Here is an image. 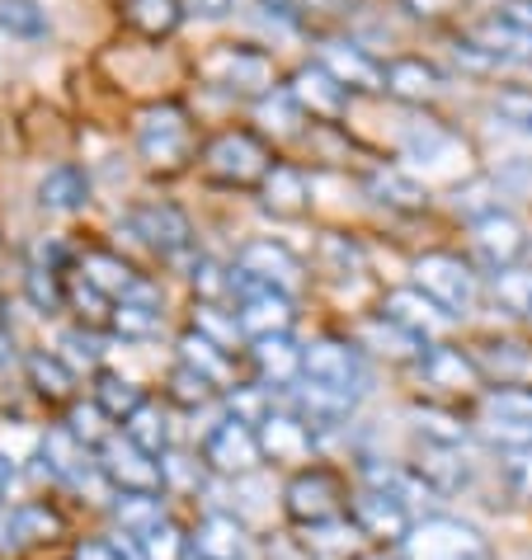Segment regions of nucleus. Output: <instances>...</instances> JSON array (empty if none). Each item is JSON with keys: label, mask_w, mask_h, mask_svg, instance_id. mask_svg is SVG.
I'll return each mask as SVG.
<instances>
[{"label": "nucleus", "mask_w": 532, "mask_h": 560, "mask_svg": "<svg viewBox=\"0 0 532 560\" xmlns=\"http://www.w3.org/2000/svg\"><path fill=\"white\" fill-rule=\"evenodd\" d=\"M405 560H495L490 537L476 523L452 518V513H429L415 518V527L401 541Z\"/></svg>", "instance_id": "nucleus-1"}, {"label": "nucleus", "mask_w": 532, "mask_h": 560, "mask_svg": "<svg viewBox=\"0 0 532 560\" xmlns=\"http://www.w3.org/2000/svg\"><path fill=\"white\" fill-rule=\"evenodd\" d=\"M194 122L184 104H151L142 118H137V155L161 170V175H175L194 161Z\"/></svg>", "instance_id": "nucleus-2"}, {"label": "nucleus", "mask_w": 532, "mask_h": 560, "mask_svg": "<svg viewBox=\"0 0 532 560\" xmlns=\"http://www.w3.org/2000/svg\"><path fill=\"white\" fill-rule=\"evenodd\" d=\"M269 147L259 142L255 132L245 128H231V132H217L208 147H203V175L227 184V189H255V184L269 179Z\"/></svg>", "instance_id": "nucleus-3"}, {"label": "nucleus", "mask_w": 532, "mask_h": 560, "mask_svg": "<svg viewBox=\"0 0 532 560\" xmlns=\"http://www.w3.org/2000/svg\"><path fill=\"white\" fill-rule=\"evenodd\" d=\"M198 75L222 90V95H241V100H264L274 90V61L259 48H245V43L212 48L198 61Z\"/></svg>", "instance_id": "nucleus-4"}, {"label": "nucleus", "mask_w": 532, "mask_h": 560, "mask_svg": "<svg viewBox=\"0 0 532 560\" xmlns=\"http://www.w3.org/2000/svg\"><path fill=\"white\" fill-rule=\"evenodd\" d=\"M284 504L292 513V523L302 527H331L344 518V509H349V494H344V480L335 471H325V466H307V471H297L284 490Z\"/></svg>", "instance_id": "nucleus-5"}, {"label": "nucleus", "mask_w": 532, "mask_h": 560, "mask_svg": "<svg viewBox=\"0 0 532 560\" xmlns=\"http://www.w3.org/2000/svg\"><path fill=\"white\" fill-rule=\"evenodd\" d=\"M415 288L429 302L443 306L448 316H466L476 306V273L458 255H443V250H429L415 259Z\"/></svg>", "instance_id": "nucleus-6"}, {"label": "nucleus", "mask_w": 532, "mask_h": 560, "mask_svg": "<svg viewBox=\"0 0 532 560\" xmlns=\"http://www.w3.org/2000/svg\"><path fill=\"white\" fill-rule=\"evenodd\" d=\"M302 382H321V386H335V392L363 396L368 363L349 339H311L302 349Z\"/></svg>", "instance_id": "nucleus-7"}, {"label": "nucleus", "mask_w": 532, "mask_h": 560, "mask_svg": "<svg viewBox=\"0 0 532 560\" xmlns=\"http://www.w3.org/2000/svg\"><path fill=\"white\" fill-rule=\"evenodd\" d=\"M203 462H208L217 476H236V480L250 476L264 462L259 429L245 424V419H236V415H227L222 424H212L208 439H203Z\"/></svg>", "instance_id": "nucleus-8"}, {"label": "nucleus", "mask_w": 532, "mask_h": 560, "mask_svg": "<svg viewBox=\"0 0 532 560\" xmlns=\"http://www.w3.org/2000/svg\"><path fill=\"white\" fill-rule=\"evenodd\" d=\"M231 283H259L292 298L302 288V259L278 241H245L236 255V269H231Z\"/></svg>", "instance_id": "nucleus-9"}, {"label": "nucleus", "mask_w": 532, "mask_h": 560, "mask_svg": "<svg viewBox=\"0 0 532 560\" xmlns=\"http://www.w3.org/2000/svg\"><path fill=\"white\" fill-rule=\"evenodd\" d=\"M231 292H241L236 302V320H241V335L250 339H274V335H288L292 330V298L278 288H259V283H231Z\"/></svg>", "instance_id": "nucleus-10"}, {"label": "nucleus", "mask_w": 532, "mask_h": 560, "mask_svg": "<svg viewBox=\"0 0 532 560\" xmlns=\"http://www.w3.org/2000/svg\"><path fill=\"white\" fill-rule=\"evenodd\" d=\"M100 471L114 480L118 490H161L165 486V462H155L147 447H137L128 433H114L100 447Z\"/></svg>", "instance_id": "nucleus-11"}, {"label": "nucleus", "mask_w": 532, "mask_h": 560, "mask_svg": "<svg viewBox=\"0 0 532 560\" xmlns=\"http://www.w3.org/2000/svg\"><path fill=\"white\" fill-rule=\"evenodd\" d=\"M528 250V236H523V222L509 212H481L472 222V255L485 264L490 273H505L519 264V255Z\"/></svg>", "instance_id": "nucleus-12"}, {"label": "nucleus", "mask_w": 532, "mask_h": 560, "mask_svg": "<svg viewBox=\"0 0 532 560\" xmlns=\"http://www.w3.org/2000/svg\"><path fill=\"white\" fill-rule=\"evenodd\" d=\"M128 231L142 245H151L155 255H180L194 245V226L175 203H142L128 217Z\"/></svg>", "instance_id": "nucleus-13"}, {"label": "nucleus", "mask_w": 532, "mask_h": 560, "mask_svg": "<svg viewBox=\"0 0 532 560\" xmlns=\"http://www.w3.org/2000/svg\"><path fill=\"white\" fill-rule=\"evenodd\" d=\"M354 523H358V533H368V537H378V541H405V533L415 527V509L410 504H401L396 494H386V490H363L354 500Z\"/></svg>", "instance_id": "nucleus-14"}, {"label": "nucleus", "mask_w": 532, "mask_h": 560, "mask_svg": "<svg viewBox=\"0 0 532 560\" xmlns=\"http://www.w3.org/2000/svg\"><path fill=\"white\" fill-rule=\"evenodd\" d=\"M382 316L391 325H401L405 335H415V339H429V335H438L452 320L448 311L438 306V302H429L419 288H391L386 298H382Z\"/></svg>", "instance_id": "nucleus-15"}, {"label": "nucleus", "mask_w": 532, "mask_h": 560, "mask_svg": "<svg viewBox=\"0 0 532 560\" xmlns=\"http://www.w3.org/2000/svg\"><path fill=\"white\" fill-rule=\"evenodd\" d=\"M288 95L297 100V108L311 118H339L344 114V104H349V90H344L331 71L321 67H302L292 75V85H288Z\"/></svg>", "instance_id": "nucleus-16"}, {"label": "nucleus", "mask_w": 532, "mask_h": 560, "mask_svg": "<svg viewBox=\"0 0 532 560\" xmlns=\"http://www.w3.org/2000/svg\"><path fill=\"white\" fill-rule=\"evenodd\" d=\"M321 67L335 75L344 90H382V67L372 61L358 43H344V38H331L321 48Z\"/></svg>", "instance_id": "nucleus-17"}, {"label": "nucleus", "mask_w": 532, "mask_h": 560, "mask_svg": "<svg viewBox=\"0 0 532 560\" xmlns=\"http://www.w3.org/2000/svg\"><path fill=\"white\" fill-rule=\"evenodd\" d=\"M38 471L53 480H81V471H90V447L67 424H57L38 439Z\"/></svg>", "instance_id": "nucleus-18"}, {"label": "nucleus", "mask_w": 532, "mask_h": 560, "mask_svg": "<svg viewBox=\"0 0 532 560\" xmlns=\"http://www.w3.org/2000/svg\"><path fill=\"white\" fill-rule=\"evenodd\" d=\"M382 90L405 104H425L443 90V75H438L425 57H396L382 67Z\"/></svg>", "instance_id": "nucleus-19"}, {"label": "nucleus", "mask_w": 532, "mask_h": 560, "mask_svg": "<svg viewBox=\"0 0 532 560\" xmlns=\"http://www.w3.org/2000/svg\"><path fill=\"white\" fill-rule=\"evenodd\" d=\"M259 447H264V457H274V462H307L311 457V424L302 415L274 410L259 424Z\"/></svg>", "instance_id": "nucleus-20"}, {"label": "nucleus", "mask_w": 532, "mask_h": 560, "mask_svg": "<svg viewBox=\"0 0 532 560\" xmlns=\"http://www.w3.org/2000/svg\"><path fill=\"white\" fill-rule=\"evenodd\" d=\"M189 551L198 560H245V527L231 518V513H208V518L194 527Z\"/></svg>", "instance_id": "nucleus-21"}, {"label": "nucleus", "mask_w": 532, "mask_h": 560, "mask_svg": "<svg viewBox=\"0 0 532 560\" xmlns=\"http://www.w3.org/2000/svg\"><path fill=\"white\" fill-rule=\"evenodd\" d=\"M259 194H264V212L274 217H302L311 208V184L297 165H274L269 179L259 184Z\"/></svg>", "instance_id": "nucleus-22"}, {"label": "nucleus", "mask_w": 532, "mask_h": 560, "mask_svg": "<svg viewBox=\"0 0 532 560\" xmlns=\"http://www.w3.org/2000/svg\"><path fill=\"white\" fill-rule=\"evenodd\" d=\"M81 278H85L90 288H100L108 302L137 298V292L147 288V278H137V273H132V264H123L118 255H104V250L85 255V264H81Z\"/></svg>", "instance_id": "nucleus-23"}, {"label": "nucleus", "mask_w": 532, "mask_h": 560, "mask_svg": "<svg viewBox=\"0 0 532 560\" xmlns=\"http://www.w3.org/2000/svg\"><path fill=\"white\" fill-rule=\"evenodd\" d=\"M38 203L43 212H81L90 203V175L81 165H57L38 184Z\"/></svg>", "instance_id": "nucleus-24"}, {"label": "nucleus", "mask_w": 532, "mask_h": 560, "mask_svg": "<svg viewBox=\"0 0 532 560\" xmlns=\"http://www.w3.org/2000/svg\"><path fill=\"white\" fill-rule=\"evenodd\" d=\"M255 368H259V382L264 386H292L302 377V349L292 345L288 335H274V339H255Z\"/></svg>", "instance_id": "nucleus-25"}, {"label": "nucleus", "mask_w": 532, "mask_h": 560, "mask_svg": "<svg viewBox=\"0 0 532 560\" xmlns=\"http://www.w3.org/2000/svg\"><path fill=\"white\" fill-rule=\"evenodd\" d=\"M108 320H114V330L123 339H147V335H155V325H161V292L147 283L137 298H123V302L108 306Z\"/></svg>", "instance_id": "nucleus-26"}, {"label": "nucleus", "mask_w": 532, "mask_h": 560, "mask_svg": "<svg viewBox=\"0 0 532 560\" xmlns=\"http://www.w3.org/2000/svg\"><path fill=\"white\" fill-rule=\"evenodd\" d=\"M24 372H28V386L43 396V400H71V392H76V372H71V363L61 353H48V349H38V353H28L24 358Z\"/></svg>", "instance_id": "nucleus-27"}, {"label": "nucleus", "mask_w": 532, "mask_h": 560, "mask_svg": "<svg viewBox=\"0 0 532 560\" xmlns=\"http://www.w3.org/2000/svg\"><path fill=\"white\" fill-rule=\"evenodd\" d=\"M419 372H425L429 386H448V392H466L476 382V363L462 349H448V345H433L419 353Z\"/></svg>", "instance_id": "nucleus-28"}, {"label": "nucleus", "mask_w": 532, "mask_h": 560, "mask_svg": "<svg viewBox=\"0 0 532 560\" xmlns=\"http://www.w3.org/2000/svg\"><path fill=\"white\" fill-rule=\"evenodd\" d=\"M472 38L495 61H532V34H528V28H519V24H509L505 14H490L485 24H476Z\"/></svg>", "instance_id": "nucleus-29"}, {"label": "nucleus", "mask_w": 532, "mask_h": 560, "mask_svg": "<svg viewBox=\"0 0 532 560\" xmlns=\"http://www.w3.org/2000/svg\"><path fill=\"white\" fill-rule=\"evenodd\" d=\"M180 368H189V372H198V377H208L212 386L231 382V358H227V349L212 345V339L198 335V330H189V335L180 339Z\"/></svg>", "instance_id": "nucleus-30"}, {"label": "nucleus", "mask_w": 532, "mask_h": 560, "mask_svg": "<svg viewBox=\"0 0 532 560\" xmlns=\"http://www.w3.org/2000/svg\"><path fill=\"white\" fill-rule=\"evenodd\" d=\"M114 518L128 537L147 533V527H155L165 518V504H161V490H118L114 494Z\"/></svg>", "instance_id": "nucleus-31"}, {"label": "nucleus", "mask_w": 532, "mask_h": 560, "mask_svg": "<svg viewBox=\"0 0 532 560\" xmlns=\"http://www.w3.org/2000/svg\"><path fill=\"white\" fill-rule=\"evenodd\" d=\"M405 155L410 161H433V165H448L452 155H466L462 142L452 137L443 122H415L410 132H405Z\"/></svg>", "instance_id": "nucleus-32"}, {"label": "nucleus", "mask_w": 532, "mask_h": 560, "mask_svg": "<svg viewBox=\"0 0 532 560\" xmlns=\"http://www.w3.org/2000/svg\"><path fill=\"white\" fill-rule=\"evenodd\" d=\"M180 14H184L180 0H123V20H128L137 34H147V38L175 34Z\"/></svg>", "instance_id": "nucleus-33"}, {"label": "nucleus", "mask_w": 532, "mask_h": 560, "mask_svg": "<svg viewBox=\"0 0 532 560\" xmlns=\"http://www.w3.org/2000/svg\"><path fill=\"white\" fill-rule=\"evenodd\" d=\"M419 476L429 480L433 490H462L466 486V462H458V447L448 443H425V457H419Z\"/></svg>", "instance_id": "nucleus-34"}, {"label": "nucleus", "mask_w": 532, "mask_h": 560, "mask_svg": "<svg viewBox=\"0 0 532 560\" xmlns=\"http://www.w3.org/2000/svg\"><path fill=\"white\" fill-rule=\"evenodd\" d=\"M95 406H100L108 419H132L137 410L147 406V396H142V386H132L128 377H114V372H100Z\"/></svg>", "instance_id": "nucleus-35"}, {"label": "nucleus", "mask_w": 532, "mask_h": 560, "mask_svg": "<svg viewBox=\"0 0 532 560\" xmlns=\"http://www.w3.org/2000/svg\"><path fill=\"white\" fill-rule=\"evenodd\" d=\"M123 433H128V439L137 443V447H147L151 457H161L165 447H170V415L161 410V406H147L137 410L132 419H123Z\"/></svg>", "instance_id": "nucleus-36"}, {"label": "nucleus", "mask_w": 532, "mask_h": 560, "mask_svg": "<svg viewBox=\"0 0 532 560\" xmlns=\"http://www.w3.org/2000/svg\"><path fill=\"white\" fill-rule=\"evenodd\" d=\"M53 28L48 10L38 0H0V34L10 38H43Z\"/></svg>", "instance_id": "nucleus-37"}, {"label": "nucleus", "mask_w": 532, "mask_h": 560, "mask_svg": "<svg viewBox=\"0 0 532 560\" xmlns=\"http://www.w3.org/2000/svg\"><path fill=\"white\" fill-rule=\"evenodd\" d=\"M137 551H142V560H189V537H180V527L161 518L155 527H147V533H137Z\"/></svg>", "instance_id": "nucleus-38"}, {"label": "nucleus", "mask_w": 532, "mask_h": 560, "mask_svg": "<svg viewBox=\"0 0 532 560\" xmlns=\"http://www.w3.org/2000/svg\"><path fill=\"white\" fill-rule=\"evenodd\" d=\"M372 194H378V203H391L401 212L425 208V189H419L415 179H405L401 170H378V175H372Z\"/></svg>", "instance_id": "nucleus-39"}, {"label": "nucleus", "mask_w": 532, "mask_h": 560, "mask_svg": "<svg viewBox=\"0 0 532 560\" xmlns=\"http://www.w3.org/2000/svg\"><path fill=\"white\" fill-rule=\"evenodd\" d=\"M495 302L509 316H532V269H505L495 273Z\"/></svg>", "instance_id": "nucleus-40"}, {"label": "nucleus", "mask_w": 532, "mask_h": 560, "mask_svg": "<svg viewBox=\"0 0 532 560\" xmlns=\"http://www.w3.org/2000/svg\"><path fill=\"white\" fill-rule=\"evenodd\" d=\"M495 118L505 122V128L513 132H532V90H499V95L490 100Z\"/></svg>", "instance_id": "nucleus-41"}, {"label": "nucleus", "mask_w": 532, "mask_h": 560, "mask_svg": "<svg viewBox=\"0 0 532 560\" xmlns=\"http://www.w3.org/2000/svg\"><path fill=\"white\" fill-rule=\"evenodd\" d=\"M67 429H71V433H76V439H81L85 447H104L108 439H114V433H108V415L95 406V400H90V406H71Z\"/></svg>", "instance_id": "nucleus-42"}, {"label": "nucleus", "mask_w": 532, "mask_h": 560, "mask_svg": "<svg viewBox=\"0 0 532 560\" xmlns=\"http://www.w3.org/2000/svg\"><path fill=\"white\" fill-rule=\"evenodd\" d=\"M485 415H505V419L532 424V386H495V392L485 396Z\"/></svg>", "instance_id": "nucleus-43"}, {"label": "nucleus", "mask_w": 532, "mask_h": 560, "mask_svg": "<svg viewBox=\"0 0 532 560\" xmlns=\"http://www.w3.org/2000/svg\"><path fill=\"white\" fill-rule=\"evenodd\" d=\"M24 288H28V298H34V306L43 311V316H53V311L61 306V288H57V273L53 269H34V264H28Z\"/></svg>", "instance_id": "nucleus-44"}, {"label": "nucleus", "mask_w": 532, "mask_h": 560, "mask_svg": "<svg viewBox=\"0 0 532 560\" xmlns=\"http://www.w3.org/2000/svg\"><path fill=\"white\" fill-rule=\"evenodd\" d=\"M14 518H20V533L24 541H38V537H53L57 533V513H48L43 504H24V509H14Z\"/></svg>", "instance_id": "nucleus-45"}, {"label": "nucleus", "mask_w": 532, "mask_h": 560, "mask_svg": "<svg viewBox=\"0 0 532 560\" xmlns=\"http://www.w3.org/2000/svg\"><path fill=\"white\" fill-rule=\"evenodd\" d=\"M208 396H212L208 377H198V372H189V368H175V400H184V406H203Z\"/></svg>", "instance_id": "nucleus-46"}, {"label": "nucleus", "mask_w": 532, "mask_h": 560, "mask_svg": "<svg viewBox=\"0 0 532 560\" xmlns=\"http://www.w3.org/2000/svg\"><path fill=\"white\" fill-rule=\"evenodd\" d=\"M485 349H490L485 358H490V368L499 372V386H505L509 372H528V353H509L513 345H485Z\"/></svg>", "instance_id": "nucleus-47"}, {"label": "nucleus", "mask_w": 532, "mask_h": 560, "mask_svg": "<svg viewBox=\"0 0 532 560\" xmlns=\"http://www.w3.org/2000/svg\"><path fill=\"white\" fill-rule=\"evenodd\" d=\"M76 560H128V556H123V547H114L108 537H90L76 547Z\"/></svg>", "instance_id": "nucleus-48"}, {"label": "nucleus", "mask_w": 532, "mask_h": 560, "mask_svg": "<svg viewBox=\"0 0 532 560\" xmlns=\"http://www.w3.org/2000/svg\"><path fill=\"white\" fill-rule=\"evenodd\" d=\"M509 480H513V490H519L523 500L532 504V453H519L509 462Z\"/></svg>", "instance_id": "nucleus-49"}, {"label": "nucleus", "mask_w": 532, "mask_h": 560, "mask_svg": "<svg viewBox=\"0 0 532 560\" xmlns=\"http://www.w3.org/2000/svg\"><path fill=\"white\" fill-rule=\"evenodd\" d=\"M67 349H76V358H85V363H100V339L85 335V330H71L67 339H61Z\"/></svg>", "instance_id": "nucleus-50"}, {"label": "nucleus", "mask_w": 532, "mask_h": 560, "mask_svg": "<svg viewBox=\"0 0 532 560\" xmlns=\"http://www.w3.org/2000/svg\"><path fill=\"white\" fill-rule=\"evenodd\" d=\"M184 14H198V20H222L231 10V0H180Z\"/></svg>", "instance_id": "nucleus-51"}, {"label": "nucleus", "mask_w": 532, "mask_h": 560, "mask_svg": "<svg viewBox=\"0 0 532 560\" xmlns=\"http://www.w3.org/2000/svg\"><path fill=\"white\" fill-rule=\"evenodd\" d=\"M499 14H505L509 24H519V28H528V34H532V0H509Z\"/></svg>", "instance_id": "nucleus-52"}, {"label": "nucleus", "mask_w": 532, "mask_h": 560, "mask_svg": "<svg viewBox=\"0 0 532 560\" xmlns=\"http://www.w3.org/2000/svg\"><path fill=\"white\" fill-rule=\"evenodd\" d=\"M14 480H20V466H14V457L0 453V504L14 494Z\"/></svg>", "instance_id": "nucleus-53"}, {"label": "nucleus", "mask_w": 532, "mask_h": 560, "mask_svg": "<svg viewBox=\"0 0 532 560\" xmlns=\"http://www.w3.org/2000/svg\"><path fill=\"white\" fill-rule=\"evenodd\" d=\"M458 0H405V10H415V14H448Z\"/></svg>", "instance_id": "nucleus-54"}, {"label": "nucleus", "mask_w": 532, "mask_h": 560, "mask_svg": "<svg viewBox=\"0 0 532 560\" xmlns=\"http://www.w3.org/2000/svg\"><path fill=\"white\" fill-rule=\"evenodd\" d=\"M358 560H405V556H391V551H368V556H358Z\"/></svg>", "instance_id": "nucleus-55"}]
</instances>
